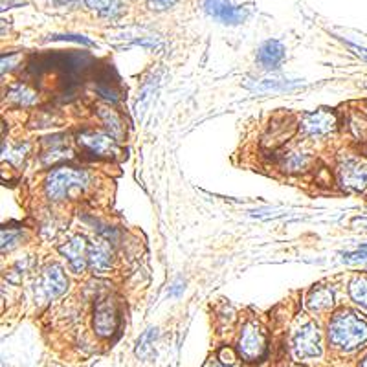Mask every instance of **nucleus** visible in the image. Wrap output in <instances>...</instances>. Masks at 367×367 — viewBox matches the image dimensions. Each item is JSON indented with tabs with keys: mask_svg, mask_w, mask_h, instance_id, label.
Masks as SVG:
<instances>
[{
	"mask_svg": "<svg viewBox=\"0 0 367 367\" xmlns=\"http://www.w3.org/2000/svg\"><path fill=\"white\" fill-rule=\"evenodd\" d=\"M307 162H309V158H307L305 154L292 153L289 158V167L292 171H297V169H302V167H305Z\"/></svg>",
	"mask_w": 367,
	"mask_h": 367,
	"instance_id": "obj_25",
	"label": "nucleus"
},
{
	"mask_svg": "<svg viewBox=\"0 0 367 367\" xmlns=\"http://www.w3.org/2000/svg\"><path fill=\"white\" fill-rule=\"evenodd\" d=\"M158 336V329L151 327L138 338V344H136V356L140 360H149L154 353V340Z\"/></svg>",
	"mask_w": 367,
	"mask_h": 367,
	"instance_id": "obj_20",
	"label": "nucleus"
},
{
	"mask_svg": "<svg viewBox=\"0 0 367 367\" xmlns=\"http://www.w3.org/2000/svg\"><path fill=\"white\" fill-rule=\"evenodd\" d=\"M21 239V232H14V230H2V252L11 250Z\"/></svg>",
	"mask_w": 367,
	"mask_h": 367,
	"instance_id": "obj_23",
	"label": "nucleus"
},
{
	"mask_svg": "<svg viewBox=\"0 0 367 367\" xmlns=\"http://www.w3.org/2000/svg\"><path fill=\"white\" fill-rule=\"evenodd\" d=\"M219 362L224 363V366H233L235 363V353L232 349L224 347V349L219 351Z\"/></svg>",
	"mask_w": 367,
	"mask_h": 367,
	"instance_id": "obj_27",
	"label": "nucleus"
},
{
	"mask_svg": "<svg viewBox=\"0 0 367 367\" xmlns=\"http://www.w3.org/2000/svg\"><path fill=\"white\" fill-rule=\"evenodd\" d=\"M202 8L210 17L217 18L223 24H240L245 22L250 15L248 8H243V6H233L230 0H204L202 2Z\"/></svg>",
	"mask_w": 367,
	"mask_h": 367,
	"instance_id": "obj_8",
	"label": "nucleus"
},
{
	"mask_svg": "<svg viewBox=\"0 0 367 367\" xmlns=\"http://www.w3.org/2000/svg\"><path fill=\"white\" fill-rule=\"evenodd\" d=\"M349 294L353 297V302L367 309V275H358V277H354L351 281Z\"/></svg>",
	"mask_w": 367,
	"mask_h": 367,
	"instance_id": "obj_21",
	"label": "nucleus"
},
{
	"mask_svg": "<svg viewBox=\"0 0 367 367\" xmlns=\"http://www.w3.org/2000/svg\"><path fill=\"white\" fill-rule=\"evenodd\" d=\"M109 43L116 46H145V48H158L162 44L160 36L154 31H149L145 28H125L109 33Z\"/></svg>",
	"mask_w": 367,
	"mask_h": 367,
	"instance_id": "obj_6",
	"label": "nucleus"
},
{
	"mask_svg": "<svg viewBox=\"0 0 367 367\" xmlns=\"http://www.w3.org/2000/svg\"><path fill=\"white\" fill-rule=\"evenodd\" d=\"M182 289H184V287H182V281H176V283L173 284V289L169 290V296H176V294H179Z\"/></svg>",
	"mask_w": 367,
	"mask_h": 367,
	"instance_id": "obj_31",
	"label": "nucleus"
},
{
	"mask_svg": "<svg viewBox=\"0 0 367 367\" xmlns=\"http://www.w3.org/2000/svg\"><path fill=\"white\" fill-rule=\"evenodd\" d=\"M284 59V46L280 41L270 39L262 43L257 50V63L265 70H274L275 66L280 65Z\"/></svg>",
	"mask_w": 367,
	"mask_h": 367,
	"instance_id": "obj_14",
	"label": "nucleus"
},
{
	"mask_svg": "<svg viewBox=\"0 0 367 367\" xmlns=\"http://www.w3.org/2000/svg\"><path fill=\"white\" fill-rule=\"evenodd\" d=\"M179 0H147L149 8L153 11H166V9L173 8Z\"/></svg>",
	"mask_w": 367,
	"mask_h": 367,
	"instance_id": "obj_24",
	"label": "nucleus"
},
{
	"mask_svg": "<svg viewBox=\"0 0 367 367\" xmlns=\"http://www.w3.org/2000/svg\"><path fill=\"white\" fill-rule=\"evenodd\" d=\"M334 127H336V114L327 109L307 114L302 122L303 132L309 136L329 134L331 131H334Z\"/></svg>",
	"mask_w": 367,
	"mask_h": 367,
	"instance_id": "obj_11",
	"label": "nucleus"
},
{
	"mask_svg": "<svg viewBox=\"0 0 367 367\" xmlns=\"http://www.w3.org/2000/svg\"><path fill=\"white\" fill-rule=\"evenodd\" d=\"M299 81H289L284 78H272V79H261L257 83H248L246 87L250 90L259 92V94H268V92H284L292 90V88L299 87Z\"/></svg>",
	"mask_w": 367,
	"mask_h": 367,
	"instance_id": "obj_16",
	"label": "nucleus"
},
{
	"mask_svg": "<svg viewBox=\"0 0 367 367\" xmlns=\"http://www.w3.org/2000/svg\"><path fill=\"white\" fill-rule=\"evenodd\" d=\"M90 176L85 171L74 167H59L53 169L46 179V195L50 201H63L74 189L87 188Z\"/></svg>",
	"mask_w": 367,
	"mask_h": 367,
	"instance_id": "obj_2",
	"label": "nucleus"
},
{
	"mask_svg": "<svg viewBox=\"0 0 367 367\" xmlns=\"http://www.w3.org/2000/svg\"><path fill=\"white\" fill-rule=\"evenodd\" d=\"M68 289V280L59 265H48L44 268L41 277L36 283V302L37 305H46L55 297L63 296Z\"/></svg>",
	"mask_w": 367,
	"mask_h": 367,
	"instance_id": "obj_3",
	"label": "nucleus"
},
{
	"mask_svg": "<svg viewBox=\"0 0 367 367\" xmlns=\"http://www.w3.org/2000/svg\"><path fill=\"white\" fill-rule=\"evenodd\" d=\"M347 46H349L351 50H353L354 53H356V55L360 57V59H362V61H366L367 63V48H360V46H356V44H347Z\"/></svg>",
	"mask_w": 367,
	"mask_h": 367,
	"instance_id": "obj_29",
	"label": "nucleus"
},
{
	"mask_svg": "<svg viewBox=\"0 0 367 367\" xmlns=\"http://www.w3.org/2000/svg\"><path fill=\"white\" fill-rule=\"evenodd\" d=\"M367 257V245H362L360 248L353 250V252H346V254L341 255L344 262L347 265H353V262H360Z\"/></svg>",
	"mask_w": 367,
	"mask_h": 367,
	"instance_id": "obj_22",
	"label": "nucleus"
},
{
	"mask_svg": "<svg viewBox=\"0 0 367 367\" xmlns=\"http://www.w3.org/2000/svg\"><path fill=\"white\" fill-rule=\"evenodd\" d=\"M219 367H232V366H224V363H220V366Z\"/></svg>",
	"mask_w": 367,
	"mask_h": 367,
	"instance_id": "obj_33",
	"label": "nucleus"
},
{
	"mask_svg": "<svg viewBox=\"0 0 367 367\" xmlns=\"http://www.w3.org/2000/svg\"><path fill=\"white\" fill-rule=\"evenodd\" d=\"M88 248H90V246L87 245L85 237L75 235V237H72V239L68 240L66 245H63L61 248H59V252H61V254L68 259L72 270H74L75 274H81V272L87 268Z\"/></svg>",
	"mask_w": 367,
	"mask_h": 367,
	"instance_id": "obj_12",
	"label": "nucleus"
},
{
	"mask_svg": "<svg viewBox=\"0 0 367 367\" xmlns=\"http://www.w3.org/2000/svg\"><path fill=\"white\" fill-rule=\"evenodd\" d=\"M118 311H116V305H114L112 299H101V302H97L96 311H94V321H92L97 336H114V332L118 331Z\"/></svg>",
	"mask_w": 367,
	"mask_h": 367,
	"instance_id": "obj_10",
	"label": "nucleus"
},
{
	"mask_svg": "<svg viewBox=\"0 0 367 367\" xmlns=\"http://www.w3.org/2000/svg\"><path fill=\"white\" fill-rule=\"evenodd\" d=\"M292 353L297 360L316 358L321 354V334L318 325L309 321L294 332Z\"/></svg>",
	"mask_w": 367,
	"mask_h": 367,
	"instance_id": "obj_4",
	"label": "nucleus"
},
{
	"mask_svg": "<svg viewBox=\"0 0 367 367\" xmlns=\"http://www.w3.org/2000/svg\"><path fill=\"white\" fill-rule=\"evenodd\" d=\"M85 6L101 18L116 21L123 14L122 0H85Z\"/></svg>",
	"mask_w": 367,
	"mask_h": 367,
	"instance_id": "obj_15",
	"label": "nucleus"
},
{
	"mask_svg": "<svg viewBox=\"0 0 367 367\" xmlns=\"http://www.w3.org/2000/svg\"><path fill=\"white\" fill-rule=\"evenodd\" d=\"M329 341L341 351H353L367 341V324L353 311L338 312L329 324Z\"/></svg>",
	"mask_w": 367,
	"mask_h": 367,
	"instance_id": "obj_1",
	"label": "nucleus"
},
{
	"mask_svg": "<svg viewBox=\"0 0 367 367\" xmlns=\"http://www.w3.org/2000/svg\"><path fill=\"white\" fill-rule=\"evenodd\" d=\"M353 226H360L362 230H367V217H358V219H354Z\"/></svg>",
	"mask_w": 367,
	"mask_h": 367,
	"instance_id": "obj_30",
	"label": "nucleus"
},
{
	"mask_svg": "<svg viewBox=\"0 0 367 367\" xmlns=\"http://www.w3.org/2000/svg\"><path fill=\"white\" fill-rule=\"evenodd\" d=\"M52 41H70V43H78V44H85V46H92V41L87 39L83 36H50Z\"/></svg>",
	"mask_w": 367,
	"mask_h": 367,
	"instance_id": "obj_26",
	"label": "nucleus"
},
{
	"mask_svg": "<svg viewBox=\"0 0 367 367\" xmlns=\"http://www.w3.org/2000/svg\"><path fill=\"white\" fill-rule=\"evenodd\" d=\"M360 367H367V358L363 360V362H362V366H360Z\"/></svg>",
	"mask_w": 367,
	"mask_h": 367,
	"instance_id": "obj_32",
	"label": "nucleus"
},
{
	"mask_svg": "<svg viewBox=\"0 0 367 367\" xmlns=\"http://www.w3.org/2000/svg\"><path fill=\"white\" fill-rule=\"evenodd\" d=\"M78 142L87 153L96 158H116L119 154L118 144L110 134L87 131L79 134Z\"/></svg>",
	"mask_w": 367,
	"mask_h": 367,
	"instance_id": "obj_7",
	"label": "nucleus"
},
{
	"mask_svg": "<svg viewBox=\"0 0 367 367\" xmlns=\"http://www.w3.org/2000/svg\"><path fill=\"white\" fill-rule=\"evenodd\" d=\"M338 182L346 191L362 193L367 188V164L346 160L338 169Z\"/></svg>",
	"mask_w": 367,
	"mask_h": 367,
	"instance_id": "obj_9",
	"label": "nucleus"
},
{
	"mask_svg": "<svg viewBox=\"0 0 367 367\" xmlns=\"http://www.w3.org/2000/svg\"><path fill=\"white\" fill-rule=\"evenodd\" d=\"M334 305V294L329 287H318L311 292L309 299H307V307L311 309L312 312H321L327 311Z\"/></svg>",
	"mask_w": 367,
	"mask_h": 367,
	"instance_id": "obj_17",
	"label": "nucleus"
},
{
	"mask_svg": "<svg viewBox=\"0 0 367 367\" xmlns=\"http://www.w3.org/2000/svg\"><path fill=\"white\" fill-rule=\"evenodd\" d=\"M97 112H100V118L103 119L107 131H109V134L112 136L114 140L116 142L123 140V136H125V129H123L122 118H119L118 114H116V110L109 109V107H100Z\"/></svg>",
	"mask_w": 367,
	"mask_h": 367,
	"instance_id": "obj_18",
	"label": "nucleus"
},
{
	"mask_svg": "<svg viewBox=\"0 0 367 367\" xmlns=\"http://www.w3.org/2000/svg\"><path fill=\"white\" fill-rule=\"evenodd\" d=\"M88 262L94 274H107L112 265V250L107 240H96L88 248Z\"/></svg>",
	"mask_w": 367,
	"mask_h": 367,
	"instance_id": "obj_13",
	"label": "nucleus"
},
{
	"mask_svg": "<svg viewBox=\"0 0 367 367\" xmlns=\"http://www.w3.org/2000/svg\"><path fill=\"white\" fill-rule=\"evenodd\" d=\"M15 61H18V55L17 53H14V55H9V57H2V74H6V70H9L11 66L9 65H14Z\"/></svg>",
	"mask_w": 367,
	"mask_h": 367,
	"instance_id": "obj_28",
	"label": "nucleus"
},
{
	"mask_svg": "<svg viewBox=\"0 0 367 367\" xmlns=\"http://www.w3.org/2000/svg\"><path fill=\"white\" fill-rule=\"evenodd\" d=\"M8 100L14 101L15 105L18 107H30L37 103V92H33L31 88H28L26 85H15V87L9 88Z\"/></svg>",
	"mask_w": 367,
	"mask_h": 367,
	"instance_id": "obj_19",
	"label": "nucleus"
},
{
	"mask_svg": "<svg viewBox=\"0 0 367 367\" xmlns=\"http://www.w3.org/2000/svg\"><path fill=\"white\" fill-rule=\"evenodd\" d=\"M267 353V338L257 324L248 321L239 338V354L246 362H257Z\"/></svg>",
	"mask_w": 367,
	"mask_h": 367,
	"instance_id": "obj_5",
	"label": "nucleus"
}]
</instances>
